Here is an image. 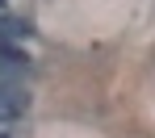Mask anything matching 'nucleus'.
<instances>
[{"mask_svg": "<svg viewBox=\"0 0 155 138\" xmlns=\"http://www.w3.org/2000/svg\"><path fill=\"white\" fill-rule=\"evenodd\" d=\"M0 4H4V0H0Z\"/></svg>", "mask_w": 155, "mask_h": 138, "instance_id": "4", "label": "nucleus"}, {"mask_svg": "<svg viewBox=\"0 0 155 138\" xmlns=\"http://www.w3.org/2000/svg\"><path fill=\"white\" fill-rule=\"evenodd\" d=\"M0 71H29V59L21 50H13V46L0 42Z\"/></svg>", "mask_w": 155, "mask_h": 138, "instance_id": "2", "label": "nucleus"}, {"mask_svg": "<svg viewBox=\"0 0 155 138\" xmlns=\"http://www.w3.org/2000/svg\"><path fill=\"white\" fill-rule=\"evenodd\" d=\"M25 109H29V92L0 80V121H17Z\"/></svg>", "mask_w": 155, "mask_h": 138, "instance_id": "1", "label": "nucleus"}, {"mask_svg": "<svg viewBox=\"0 0 155 138\" xmlns=\"http://www.w3.org/2000/svg\"><path fill=\"white\" fill-rule=\"evenodd\" d=\"M0 138H4V134H0Z\"/></svg>", "mask_w": 155, "mask_h": 138, "instance_id": "5", "label": "nucleus"}, {"mask_svg": "<svg viewBox=\"0 0 155 138\" xmlns=\"http://www.w3.org/2000/svg\"><path fill=\"white\" fill-rule=\"evenodd\" d=\"M29 34H34L29 21H21V17H0V42H4V38H29Z\"/></svg>", "mask_w": 155, "mask_h": 138, "instance_id": "3", "label": "nucleus"}]
</instances>
